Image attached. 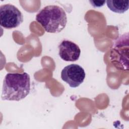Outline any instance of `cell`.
Returning <instances> with one entry per match:
<instances>
[{
    "instance_id": "obj_4",
    "label": "cell",
    "mask_w": 129,
    "mask_h": 129,
    "mask_svg": "<svg viewBox=\"0 0 129 129\" xmlns=\"http://www.w3.org/2000/svg\"><path fill=\"white\" fill-rule=\"evenodd\" d=\"M24 20L22 12L15 6L7 4L0 7V24L5 29L18 27Z\"/></svg>"
},
{
    "instance_id": "obj_7",
    "label": "cell",
    "mask_w": 129,
    "mask_h": 129,
    "mask_svg": "<svg viewBox=\"0 0 129 129\" xmlns=\"http://www.w3.org/2000/svg\"><path fill=\"white\" fill-rule=\"evenodd\" d=\"M106 2L109 9L114 13L122 14L129 8L128 1L108 0Z\"/></svg>"
},
{
    "instance_id": "obj_6",
    "label": "cell",
    "mask_w": 129,
    "mask_h": 129,
    "mask_svg": "<svg viewBox=\"0 0 129 129\" xmlns=\"http://www.w3.org/2000/svg\"><path fill=\"white\" fill-rule=\"evenodd\" d=\"M58 47L59 55L63 60L75 61L79 58L81 50L75 43L69 40H63L59 44Z\"/></svg>"
},
{
    "instance_id": "obj_5",
    "label": "cell",
    "mask_w": 129,
    "mask_h": 129,
    "mask_svg": "<svg viewBox=\"0 0 129 129\" xmlns=\"http://www.w3.org/2000/svg\"><path fill=\"white\" fill-rule=\"evenodd\" d=\"M86 74L83 68L77 64H71L61 71V79L72 88H76L84 81Z\"/></svg>"
},
{
    "instance_id": "obj_8",
    "label": "cell",
    "mask_w": 129,
    "mask_h": 129,
    "mask_svg": "<svg viewBox=\"0 0 129 129\" xmlns=\"http://www.w3.org/2000/svg\"><path fill=\"white\" fill-rule=\"evenodd\" d=\"M89 2L91 3V5L94 7V8H99L102 7L104 4L105 3L106 1H90Z\"/></svg>"
},
{
    "instance_id": "obj_2",
    "label": "cell",
    "mask_w": 129,
    "mask_h": 129,
    "mask_svg": "<svg viewBox=\"0 0 129 129\" xmlns=\"http://www.w3.org/2000/svg\"><path fill=\"white\" fill-rule=\"evenodd\" d=\"M36 20L48 33L61 32L67 23L64 10L56 5H49L41 9L36 16Z\"/></svg>"
},
{
    "instance_id": "obj_1",
    "label": "cell",
    "mask_w": 129,
    "mask_h": 129,
    "mask_svg": "<svg viewBox=\"0 0 129 129\" xmlns=\"http://www.w3.org/2000/svg\"><path fill=\"white\" fill-rule=\"evenodd\" d=\"M30 91V78L27 73H8L3 85L2 99L20 101L25 98Z\"/></svg>"
},
{
    "instance_id": "obj_3",
    "label": "cell",
    "mask_w": 129,
    "mask_h": 129,
    "mask_svg": "<svg viewBox=\"0 0 129 129\" xmlns=\"http://www.w3.org/2000/svg\"><path fill=\"white\" fill-rule=\"evenodd\" d=\"M128 33L120 36L111 48L110 59L113 66L118 70H128Z\"/></svg>"
}]
</instances>
